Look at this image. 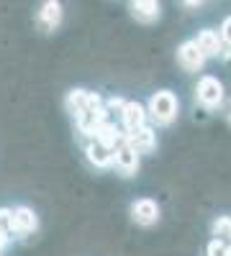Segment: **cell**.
<instances>
[{
    "label": "cell",
    "instance_id": "cell-12",
    "mask_svg": "<svg viewBox=\"0 0 231 256\" xmlns=\"http://www.w3.org/2000/svg\"><path fill=\"white\" fill-rule=\"evenodd\" d=\"M131 8V16L139 20V24H154L162 13V6L157 0H136V3L129 6Z\"/></svg>",
    "mask_w": 231,
    "mask_h": 256
},
{
    "label": "cell",
    "instance_id": "cell-19",
    "mask_svg": "<svg viewBox=\"0 0 231 256\" xmlns=\"http://www.w3.org/2000/svg\"><path fill=\"white\" fill-rule=\"evenodd\" d=\"M218 36H221V41L226 46H231V16L228 18H223V24H221V31H218Z\"/></svg>",
    "mask_w": 231,
    "mask_h": 256
},
{
    "label": "cell",
    "instance_id": "cell-6",
    "mask_svg": "<svg viewBox=\"0 0 231 256\" xmlns=\"http://www.w3.org/2000/svg\"><path fill=\"white\" fill-rule=\"evenodd\" d=\"M177 64L185 72H200L205 67V56L200 54V49L195 46V41H182L177 46Z\"/></svg>",
    "mask_w": 231,
    "mask_h": 256
},
{
    "label": "cell",
    "instance_id": "cell-11",
    "mask_svg": "<svg viewBox=\"0 0 231 256\" xmlns=\"http://www.w3.org/2000/svg\"><path fill=\"white\" fill-rule=\"evenodd\" d=\"M193 41H195V46L200 49V54H203L205 59L221 56V52H223V41H221V36H218L216 31H211V28H203Z\"/></svg>",
    "mask_w": 231,
    "mask_h": 256
},
{
    "label": "cell",
    "instance_id": "cell-8",
    "mask_svg": "<svg viewBox=\"0 0 231 256\" xmlns=\"http://www.w3.org/2000/svg\"><path fill=\"white\" fill-rule=\"evenodd\" d=\"M146 118H149V113H146V108H144L141 102H136V100H129V102L123 105V110H121V123H123V131L126 134L144 128L146 126Z\"/></svg>",
    "mask_w": 231,
    "mask_h": 256
},
{
    "label": "cell",
    "instance_id": "cell-1",
    "mask_svg": "<svg viewBox=\"0 0 231 256\" xmlns=\"http://www.w3.org/2000/svg\"><path fill=\"white\" fill-rule=\"evenodd\" d=\"M146 113L157 126H172L177 113H180V100L175 92L170 90H159L149 98V105H146Z\"/></svg>",
    "mask_w": 231,
    "mask_h": 256
},
{
    "label": "cell",
    "instance_id": "cell-7",
    "mask_svg": "<svg viewBox=\"0 0 231 256\" xmlns=\"http://www.w3.org/2000/svg\"><path fill=\"white\" fill-rule=\"evenodd\" d=\"M123 138L139 156L141 154H152L157 148V134H154V128H149V126L139 128V131H131V134H123Z\"/></svg>",
    "mask_w": 231,
    "mask_h": 256
},
{
    "label": "cell",
    "instance_id": "cell-22",
    "mask_svg": "<svg viewBox=\"0 0 231 256\" xmlns=\"http://www.w3.org/2000/svg\"><path fill=\"white\" fill-rule=\"evenodd\" d=\"M223 116H226V120L231 123V100L226 102V108H223Z\"/></svg>",
    "mask_w": 231,
    "mask_h": 256
},
{
    "label": "cell",
    "instance_id": "cell-21",
    "mask_svg": "<svg viewBox=\"0 0 231 256\" xmlns=\"http://www.w3.org/2000/svg\"><path fill=\"white\" fill-rule=\"evenodd\" d=\"M8 241H11V236H8V233H3V230H0V248H3V246H8Z\"/></svg>",
    "mask_w": 231,
    "mask_h": 256
},
{
    "label": "cell",
    "instance_id": "cell-17",
    "mask_svg": "<svg viewBox=\"0 0 231 256\" xmlns=\"http://www.w3.org/2000/svg\"><path fill=\"white\" fill-rule=\"evenodd\" d=\"M228 246L231 244H223V241H211V244H208V248H205V254L208 256H228Z\"/></svg>",
    "mask_w": 231,
    "mask_h": 256
},
{
    "label": "cell",
    "instance_id": "cell-16",
    "mask_svg": "<svg viewBox=\"0 0 231 256\" xmlns=\"http://www.w3.org/2000/svg\"><path fill=\"white\" fill-rule=\"evenodd\" d=\"M213 236H216V241L231 244V216H218L213 220Z\"/></svg>",
    "mask_w": 231,
    "mask_h": 256
},
{
    "label": "cell",
    "instance_id": "cell-4",
    "mask_svg": "<svg viewBox=\"0 0 231 256\" xmlns=\"http://www.w3.org/2000/svg\"><path fill=\"white\" fill-rule=\"evenodd\" d=\"M113 166L121 177H134L139 172V154L126 144V138H121V144L113 148Z\"/></svg>",
    "mask_w": 231,
    "mask_h": 256
},
{
    "label": "cell",
    "instance_id": "cell-18",
    "mask_svg": "<svg viewBox=\"0 0 231 256\" xmlns=\"http://www.w3.org/2000/svg\"><path fill=\"white\" fill-rule=\"evenodd\" d=\"M0 230L3 233H13V228H11V210L8 208H0Z\"/></svg>",
    "mask_w": 231,
    "mask_h": 256
},
{
    "label": "cell",
    "instance_id": "cell-3",
    "mask_svg": "<svg viewBox=\"0 0 231 256\" xmlns=\"http://www.w3.org/2000/svg\"><path fill=\"white\" fill-rule=\"evenodd\" d=\"M75 120H77L80 134H85V136H90V138H93V134L98 131V128L108 120V110L103 108V100H100V95H98V92H93L90 105H88V108L82 110Z\"/></svg>",
    "mask_w": 231,
    "mask_h": 256
},
{
    "label": "cell",
    "instance_id": "cell-20",
    "mask_svg": "<svg viewBox=\"0 0 231 256\" xmlns=\"http://www.w3.org/2000/svg\"><path fill=\"white\" fill-rule=\"evenodd\" d=\"M123 105H126V102H123L121 98H111V100H108V110H118V113H121Z\"/></svg>",
    "mask_w": 231,
    "mask_h": 256
},
{
    "label": "cell",
    "instance_id": "cell-2",
    "mask_svg": "<svg viewBox=\"0 0 231 256\" xmlns=\"http://www.w3.org/2000/svg\"><path fill=\"white\" fill-rule=\"evenodd\" d=\"M195 100L208 110H216L218 105H223L226 92H223V82L213 74H205L198 80V88H195Z\"/></svg>",
    "mask_w": 231,
    "mask_h": 256
},
{
    "label": "cell",
    "instance_id": "cell-14",
    "mask_svg": "<svg viewBox=\"0 0 231 256\" xmlns=\"http://www.w3.org/2000/svg\"><path fill=\"white\" fill-rule=\"evenodd\" d=\"M90 100H93V92H88V90H72V92L67 95V110L77 118V116L90 105Z\"/></svg>",
    "mask_w": 231,
    "mask_h": 256
},
{
    "label": "cell",
    "instance_id": "cell-13",
    "mask_svg": "<svg viewBox=\"0 0 231 256\" xmlns=\"http://www.w3.org/2000/svg\"><path fill=\"white\" fill-rule=\"evenodd\" d=\"M59 20H62V6L59 3L49 0V3L41 6V10H39V26L44 31H54L59 26Z\"/></svg>",
    "mask_w": 231,
    "mask_h": 256
},
{
    "label": "cell",
    "instance_id": "cell-5",
    "mask_svg": "<svg viewBox=\"0 0 231 256\" xmlns=\"http://www.w3.org/2000/svg\"><path fill=\"white\" fill-rule=\"evenodd\" d=\"M129 212H131V220H134L136 226H144V228H149V226L159 223V216H162L159 205H157L154 200H149V198H139V200H134Z\"/></svg>",
    "mask_w": 231,
    "mask_h": 256
},
{
    "label": "cell",
    "instance_id": "cell-15",
    "mask_svg": "<svg viewBox=\"0 0 231 256\" xmlns=\"http://www.w3.org/2000/svg\"><path fill=\"white\" fill-rule=\"evenodd\" d=\"M93 138H98V141H103V144H106V146H111V148H116L118 144H121V138H123V134L118 131V128L111 123V120H106V123H103L100 128H98V131L93 134Z\"/></svg>",
    "mask_w": 231,
    "mask_h": 256
},
{
    "label": "cell",
    "instance_id": "cell-10",
    "mask_svg": "<svg viewBox=\"0 0 231 256\" xmlns=\"http://www.w3.org/2000/svg\"><path fill=\"white\" fill-rule=\"evenodd\" d=\"M85 154H88V162L98 169H106V166H113V148L106 146L98 138H90L88 146H85Z\"/></svg>",
    "mask_w": 231,
    "mask_h": 256
},
{
    "label": "cell",
    "instance_id": "cell-9",
    "mask_svg": "<svg viewBox=\"0 0 231 256\" xmlns=\"http://www.w3.org/2000/svg\"><path fill=\"white\" fill-rule=\"evenodd\" d=\"M11 228L16 236H29V233H34L39 228V220L34 216V210L31 208H13L11 210Z\"/></svg>",
    "mask_w": 231,
    "mask_h": 256
}]
</instances>
